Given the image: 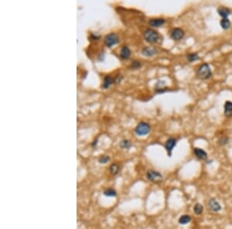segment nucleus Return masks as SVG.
Listing matches in <instances>:
<instances>
[{
	"instance_id": "nucleus-16",
	"label": "nucleus",
	"mask_w": 232,
	"mask_h": 229,
	"mask_svg": "<svg viewBox=\"0 0 232 229\" xmlns=\"http://www.w3.org/2000/svg\"><path fill=\"white\" fill-rule=\"evenodd\" d=\"M191 221V217L190 215H182L179 218V223L181 224H186Z\"/></svg>"
},
{
	"instance_id": "nucleus-18",
	"label": "nucleus",
	"mask_w": 232,
	"mask_h": 229,
	"mask_svg": "<svg viewBox=\"0 0 232 229\" xmlns=\"http://www.w3.org/2000/svg\"><path fill=\"white\" fill-rule=\"evenodd\" d=\"M220 26L224 29H228L231 26V22L228 19H223L220 21Z\"/></svg>"
},
{
	"instance_id": "nucleus-6",
	"label": "nucleus",
	"mask_w": 232,
	"mask_h": 229,
	"mask_svg": "<svg viewBox=\"0 0 232 229\" xmlns=\"http://www.w3.org/2000/svg\"><path fill=\"white\" fill-rule=\"evenodd\" d=\"M146 176H147V178L151 181H161L162 179V174L157 172L156 171H149L146 174Z\"/></svg>"
},
{
	"instance_id": "nucleus-1",
	"label": "nucleus",
	"mask_w": 232,
	"mask_h": 229,
	"mask_svg": "<svg viewBox=\"0 0 232 229\" xmlns=\"http://www.w3.org/2000/svg\"><path fill=\"white\" fill-rule=\"evenodd\" d=\"M197 75L198 78L201 80H207L212 76V72L210 70V66L207 63H203L198 68L197 71Z\"/></svg>"
},
{
	"instance_id": "nucleus-19",
	"label": "nucleus",
	"mask_w": 232,
	"mask_h": 229,
	"mask_svg": "<svg viewBox=\"0 0 232 229\" xmlns=\"http://www.w3.org/2000/svg\"><path fill=\"white\" fill-rule=\"evenodd\" d=\"M132 146V143L128 140H122L120 142V147L122 149H128Z\"/></svg>"
},
{
	"instance_id": "nucleus-23",
	"label": "nucleus",
	"mask_w": 232,
	"mask_h": 229,
	"mask_svg": "<svg viewBox=\"0 0 232 229\" xmlns=\"http://www.w3.org/2000/svg\"><path fill=\"white\" fill-rule=\"evenodd\" d=\"M141 63L139 61H133L132 64H131V68L132 70H137L141 67Z\"/></svg>"
},
{
	"instance_id": "nucleus-25",
	"label": "nucleus",
	"mask_w": 232,
	"mask_h": 229,
	"mask_svg": "<svg viewBox=\"0 0 232 229\" xmlns=\"http://www.w3.org/2000/svg\"><path fill=\"white\" fill-rule=\"evenodd\" d=\"M109 159H110V158H109L108 156L104 155V156H102V157H100L98 161H99V162L101 164H106L107 162L109 161Z\"/></svg>"
},
{
	"instance_id": "nucleus-3",
	"label": "nucleus",
	"mask_w": 232,
	"mask_h": 229,
	"mask_svg": "<svg viewBox=\"0 0 232 229\" xmlns=\"http://www.w3.org/2000/svg\"><path fill=\"white\" fill-rule=\"evenodd\" d=\"M135 131L139 136L147 135L150 131V126L145 122H140L136 126Z\"/></svg>"
},
{
	"instance_id": "nucleus-9",
	"label": "nucleus",
	"mask_w": 232,
	"mask_h": 229,
	"mask_svg": "<svg viewBox=\"0 0 232 229\" xmlns=\"http://www.w3.org/2000/svg\"><path fill=\"white\" fill-rule=\"evenodd\" d=\"M208 207H209L210 210H211L213 211H215V212L219 211L221 209V206L219 204V202H218L214 198H212V199H210L209 201V202H208Z\"/></svg>"
},
{
	"instance_id": "nucleus-14",
	"label": "nucleus",
	"mask_w": 232,
	"mask_h": 229,
	"mask_svg": "<svg viewBox=\"0 0 232 229\" xmlns=\"http://www.w3.org/2000/svg\"><path fill=\"white\" fill-rule=\"evenodd\" d=\"M224 115L226 117H232V102L227 101L224 104Z\"/></svg>"
},
{
	"instance_id": "nucleus-5",
	"label": "nucleus",
	"mask_w": 232,
	"mask_h": 229,
	"mask_svg": "<svg viewBox=\"0 0 232 229\" xmlns=\"http://www.w3.org/2000/svg\"><path fill=\"white\" fill-rule=\"evenodd\" d=\"M184 36V32L183 29L180 28H175L172 30L171 34H170V37L172 39L175 40V41H178L183 39V37Z\"/></svg>"
},
{
	"instance_id": "nucleus-21",
	"label": "nucleus",
	"mask_w": 232,
	"mask_h": 229,
	"mask_svg": "<svg viewBox=\"0 0 232 229\" xmlns=\"http://www.w3.org/2000/svg\"><path fill=\"white\" fill-rule=\"evenodd\" d=\"M119 170V167L116 164H112L111 166H110V172H111V174H116L118 173Z\"/></svg>"
},
{
	"instance_id": "nucleus-4",
	"label": "nucleus",
	"mask_w": 232,
	"mask_h": 229,
	"mask_svg": "<svg viewBox=\"0 0 232 229\" xmlns=\"http://www.w3.org/2000/svg\"><path fill=\"white\" fill-rule=\"evenodd\" d=\"M119 43V36H117L115 33H109L108 34L105 38H104V44L107 47L111 48L113 46H115L116 44Z\"/></svg>"
},
{
	"instance_id": "nucleus-2",
	"label": "nucleus",
	"mask_w": 232,
	"mask_h": 229,
	"mask_svg": "<svg viewBox=\"0 0 232 229\" xmlns=\"http://www.w3.org/2000/svg\"><path fill=\"white\" fill-rule=\"evenodd\" d=\"M144 39L149 43H155L159 39V34L155 30L148 29L144 32Z\"/></svg>"
},
{
	"instance_id": "nucleus-12",
	"label": "nucleus",
	"mask_w": 232,
	"mask_h": 229,
	"mask_svg": "<svg viewBox=\"0 0 232 229\" xmlns=\"http://www.w3.org/2000/svg\"><path fill=\"white\" fill-rule=\"evenodd\" d=\"M165 20L163 19H152L149 22V24L152 27H160L164 25Z\"/></svg>"
},
{
	"instance_id": "nucleus-24",
	"label": "nucleus",
	"mask_w": 232,
	"mask_h": 229,
	"mask_svg": "<svg viewBox=\"0 0 232 229\" xmlns=\"http://www.w3.org/2000/svg\"><path fill=\"white\" fill-rule=\"evenodd\" d=\"M228 138L227 137H221V138L219 139V140H218V144L220 145H221V146H223V145H225L227 144V143H228Z\"/></svg>"
},
{
	"instance_id": "nucleus-10",
	"label": "nucleus",
	"mask_w": 232,
	"mask_h": 229,
	"mask_svg": "<svg viewBox=\"0 0 232 229\" xmlns=\"http://www.w3.org/2000/svg\"><path fill=\"white\" fill-rule=\"evenodd\" d=\"M193 152H194L195 156L200 160H206L207 157V154L203 149L196 147V148H194V150H193Z\"/></svg>"
},
{
	"instance_id": "nucleus-20",
	"label": "nucleus",
	"mask_w": 232,
	"mask_h": 229,
	"mask_svg": "<svg viewBox=\"0 0 232 229\" xmlns=\"http://www.w3.org/2000/svg\"><path fill=\"white\" fill-rule=\"evenodd\" d=\"M193 211H194V212H195L196 215H201L203 211V206L201 205V204L197 203V204L195 205L194 207H193Z\"/></svg>"
},
{
	"instance_id": "nucleus-7",
	"label": "nucleus",
	"mask_w": 232,
	"mask_h": 229,
	"mask_svg": "<svg viewBox=\"0 0 232 229\" xmlns=\"http://www.w3.org/2000/svg\"><path fill=\"white\" fill-rule=\"evenodd\" d=\"M176 144H177V140H175L174 138H169V139L166 140L165 147H166V151L167 153H168V155H169V156H171L172 150L173 149V147L176 146Z\"/></svg>"
},
{
	"instance_id": "nucleus-13",
	"label": "nucleus",
	"mask_w": 232,
	"mask_h": 229,
	"mask_svg": "<svg viewBox=\"0 0 232 229\" xmlns=\"http://www.w3.org/2000/svg\"><path fill=\"white\" fill-rule=\"evenodd\" d=\"M115 83V79L111 78L110 76H106L104 78L103 80V84H102V88L103 89H108L111 84Z\"/></svg>"
},
{
	"instance_id": "nucleus-11",
	"label": "nucleus",
	"mask_w": 232,
	"mask_h": 229,
	"mask_svg": "<svg viewBox=\"0 0 232 229\" xmlns=\"http://www.w3.org/2000/svg\"><path fill=\"white\" fill-rule=\"evenodd\" d=\"M131 56V50L128 46H124L121 47L120 51V57L122 60H128Z\"/></svg>"
},
{
	"instance_id": "nucleus-8",
	"label": "nucleus",
	"mask_w": 232,
	"mask_h": 229,
	"mask_svg": "<svg viewBox=\"0 0 232 229\" xmlns=\"http://www.w3.org/2000/svg\"><path fill=\"white\" fill-rule=\"evenodd\" d=\"M156 53H157L156 49H155L154 47H152V46H146L145 48H143L142 50V54L145 56H147V57L152 56L156 55Z\"/></svg>"
},
{
	"instance_id": "nucleus-17",
	"label": "nucleus",
	"mask_w": 232,
	"mask_h": 229,
	"mask_svg": "<svg viewBox=\"0 0 232 229\" xmlns=\"http://www.w3.org/2000/svg\"><path fill=\"white\" fill-rule=\"evenodd\" d=\"M186 58H187V60H188L189 62L192 63V62H195V61L200 60V56H199L197 53H190V54H188V55L186 56Z\"/></svg>"
},
{
	"instance_id": "nucleus-15",
	"label": "nucleus",
	"mask_w": 232,
	"mask_h": 229,
	"mask_svg": "<svg viewBox=\"0 0 232 229\" xmlns=\"http://www.w3.org/2000/svg\"><path fill=\"white\" fill-rule=\"evenodd\" d=\"M218 12L223 19H227V17L231 15V10L225 7L219 8L218 9Z\"/></svg>"
},
{
	"instance_id": "nucleus-22",
	"label": "nucleus",
	"mask_w": 232,
	"mask_h": 229,
	"mask_svg": "<svg viewBox=\"0 0 232 229\" xmlns=\"http://www.w3.org/2000/svg\"><path fill=\"white\" fill-rule=\"evenodd\" d=\"M104 195L108 196V197H113V196L116 195L115 190L113 189H107L106 190H104Z\"/></svg>"
}]
</instances>
